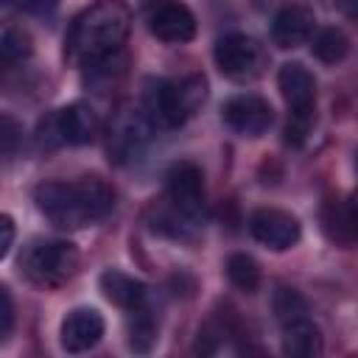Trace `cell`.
<instances>
[{"label": "cell", "instance_id": "6da1fadb", "mask_svg": "<svg viewBox=\"0 0 358 358\" xmlns=\"http://www.w3.org/2000/svg\"><path fill=\"white\" fill-rule=\"evenodd\" d=\"M131 31V11L120 0H98L84 8L64 39V59L76 67H95L120 50Z\"/></svg>", "mask_w": 358, "mask_h": 358}, {"label": "cell", "instance_id": "7a4b0ae2", "mask_svg": "<svg viewBox=\"0 0 358 358\" xmlns=\"http://www.w3.org/2000/svg\"><path fill=\"white\" fill-rule=\"evenodd\" d=\"M34 201L50 224L62 229H81L112 213L115 190L101 176H81L76 182H42L34 190Z\"/></svg>", "mask_w": 358, "mask_h": 358}, {"label": "cell", "instance_id": "3957f363", "mask_svg": "<svg viewBox=\"0 0 358 358\" xmlns=\"http://www.w3.org/2000/svg\"><path fill=\"white\" fill-rule=\"evenodd\" d=\"M207 101V78L201 73H187L176 81H148L145 87V109L151 117L162 120L165 126H182L196 109Z\"/></svg>", "mask_w": 358, "mask_h": 358}, {"label": "cell", "instance_id": "277c9868", "mask_svg": "<svg viewBox=\"0 0 358 358\" xmlns=\"http://www.w3.org/2000/svg\"><path fill=\"white\" fill-rule=\"evenodd\" d=\"M22 274L42 288L67 282L78 268V249L70 241H31L20 257Z\"/></svg>", "mask_w": 358, "mask_h": 358}, {"label": "cell", "instance_id": "5b68a950", "mask_svg": "<svg viewBox=\"0 0 358 358\" xmlns=\"http://www.w3.org/2000/svg\"><path fill=\"white\" fill-rule=\"evenodd\" d=\"M215 67L221 70L224 78L238 81V84H249L255 78L263 76L266 70V50L257 39L246 36V34H227L215 42L213 50Z\"/></svg>", "mask_w": 358, "mask_h": 358}, {"label": "cell", "instance_id": "8992f818", "mask_svg": "<svg viewBox=\"0 0 358 358\" xmlns=\"http://www.w3.org/2000/svg\"><path fill=\"white\" fill-rule=\"evenodd\" d=\"M154 134V117L145 106H120L109 123V154L115 159H129Z\"/></svg>", "mask_w": 358, "mask_h": 358}, {"label": "cell", "instance_id": "52a82bcc", "mask_svg": "<svg viewBox=\"0 0 358 358\" xmlns=\"http://www.w3.org/2000/svg\"><path fill=\"white\" fill-rule=\"evenodd\" d=\"M168 199L176 213L190 221L204 215V173L193 162H179L168 171Z\"/></svg>", "mask_w": 358, "mask_h": 358}, {"label": "cell", "instance_id": "ba28073f", "mask_svg": "<svg viewBox=\"0 0 358 358\" xmlns=\"http://www.w3.org/2000/svg\"><path fill=\"white\" fill-rule=\"evenodd\" d=\"M249 232L257 243L274 249V252H282V249H291L302 229H299V221L285 213V210H277V207H260L252 213L249 218Z\"/></svg>", "mask_w": 358, "mask_h": 358}, {"label": "cell", "instance_id": "9c48e42d", "mask_svg": "<svg viewBox=\"0 0 358 358\" xmlns=\"http://www.w3.org/2000/svg\"><path fill=\"white\" fill-rule=\"evenodd\" d=\"M224 120L241 137H260L271 126V106L260 95H235L224 103Z\"/></svg>", "mask_w": 358, "mask_h": 358}, {"label": "cell", "instance_id": "30bf717a", "mask_svg": "<svg viewBox=\"0 0 358 358\" xmlns=\"http://www.w3.org/2000/svg\"><path fill=\"white\" fill-rule=\"evenodd\" d=\"M103 327V316L95 308H76L62 322L59 344L64 352H87L101 341Z\"/></svg>", "mask_w": 358, "mask_h": 358}, {"label": "cell", "instance_id": "8fae6325", "mask_svg": "<svg viewBox=\"0 0 358 358\" xmlns=\"http://www.w3.org/2000/svg\"><path fill=\"white\" fill-rule=\"evenodd\" d=\"M277 87H280L291 112L316 109V78L305 64H299V62L282 64L277 73Z\"/></svg>", "mask_w": 358, "mask_h": 358}, {"label": "cell", "instance_id": "7c38bea8", "mask_svg": "<svg viewBox=\"0 0 358 358\" xmlns=\"http://www.w3.org/2000/svg\"><path fill=\"white\" fill-rule=\"evenodd\" d=\"M313 28H316V14L308 6L291 3L277 11L271 22V39L277 48H296L313 36Z\"/></svg>", "mask_w": 358, "mask_h": 358}, {"label": "cell", "instance_id": "4fadbf2b", "mask_svg": "<svg viewBox=\"0 0 358 358\" xmlns=\"http://www.w3.org/2000/svg\"><path fill=\"white\" fill-rule=\"evenodd\" d=\"M56 131H59V140L62 143H70V145H87L95 140L98 134V115L90 103L84 101H76V103H67L64 109L56 112Z\"/></svg>", "mask_w": 358, "mask_h": 358}, {"label": "cell", "instance_id": "5bb4252c", "mask_svg": "<svg viewBox=\"0 0 358 358\" xmlns=\"http://www.w3.org/2000/svg\"><path fill=\"white\" fill-rule=\"evenodd\" d=\"M148 28L162 42H190L196 36V17L182 3H165L151 14Z\"/></svg>", "mask_w": 358, "mask_h": 358}, {"label": "cell", "instance_id": "9a60e30c", "mask_svg": "<svg viewBox=\"0 0 358 358\" xmlns=\"http://www.w3.org/2000/svg\"><path fill=\"white\" fill-rule=\"evenodd\" d=\"M98 282H101L103 296H106L112 305L123 308V310H137V308H143L145 294H148L145 285H143L137 277L123 274V271H117V268H106Z\"/></svg>", "mask_w": 358, "mask_h": 358}, {"label": "cell", "instance_id": "2e32d148", "mask_svg": "<svg viewBox=\"0 0 358 358\" xmlns=\"http://www.w3.org/2000/svg\"><path fill=\"white\" fill-rule=\"evenodd\" d=\"M282 350L288 355H296V358H316L324 350L322 330L308 316L291 319L282 324Z\"/></svg>", "mask_w": 358, "mask_h": 358}, {"label": "cell", "instance_id": "e0dca14e", "mask_svg": "<svg viewBox=\"0 0 358 358\" xmlns=\"http://www.w3.org/2000/svg\"><path fill=\"white\" fill-rule=\"evenodd\" d=\"M322 229L324 235L338 243L350 246L355 238V207L350 199H327L322 204Z\"/></svg>", "mask_w": 358, "mask_h": 358}, {"label": "cell", "instance_id": "ac0fdd59", "mask_svg": "<svg viewBox=\"0 0 358 358\" xmlns=\"http://www.w3.org/2000/svg\"><path fill=\"white\" fill-rule=\"evenodd\" d=\"M31 50H34L31 34L8 20H0V67L25 62L31 56Z\"/></svg>", "mask_w": 358, "mask_h": 358}, {"label": "cell", "instance_id": "d6986e66", "mask_svg": "<svg viewBox=\"0 0 358 358\" xmlns=\"http://www.w3.org/2000/svg\"><path fill=\"white\" fill-rule=\"evenodd\" d=\"M310 50L324 64H338L350 53V39L341 28H322L310 36Z\"/></svg>", "mask_w": 358, "mask_h": 358}, {"label": "cell", "instance_id": "ffe728a7", "mask_svg": "<svg viewBox=\"0 0 358 358\" xmlns=\"http://www.w3.org/2000/svg\"><path fill=\"white\" fill-rule=\"evenodd\" d=\"M227 277H229V282H232L238 291L255 294L257 285H260V266H257V260H255L252 255L235 252V255L227 257Z\"/></svg>", "mask_w": 358, "mask_h": 358}, {"label": "cell", "instance_id": "44dd1931", "mask_svg": "<svg viewBox=\"0 0 358 358\" xmlns=\"http://www.w3.org/2000/svg\"><path fill=\"white\" fill-rule=\"evenodd\" d=\"M25 145V129L22 123L8 115V112H0V162H8L14 159Z\"/></svg>", "mask_w": 358, "mask_h": 358}, {"label": "cell", "instance_id": "7402d4cb", "mask_svg": "<svg viewBox=\"0 0 358 358\" xmlns=\"http://www.w3.org/2000/svg\"><path fill=\"white\" fill-rule=\"evenodd\" d=\"M305 310H308V305H305V299H302L294 288H280V291L274 294V313H277V319H280L282 324L291 322V319L305 316Z\"/></svg>", "mask_w": 358, "mask_h": 358}, {"label": "cell", "instance_id": "603a6c76", "mask_svg": "<svg viewBox=\"0 0 358 358\" xmlns=\"http://www.w3.org/2000/svg\"><path fill=\"white\" fill-rule=\"evenodd\" d=\"M131 313H137L134 316V322L129 324V347L131 350H137V352H145L151 344H154V338H157V324L137 308V310H131Z\"/></svg>", "mask_w": 358, "mask_h": 358}, {"label": "cell", "instance_id": "cb8c5ba5", "mask_svg": "<svg viewBox=\"0 0 358 358\" xmlns=\"http://www.w3.org/2000/svg\"><path fill=\"white\" fill-rule=\"evenodd\" d=\"M313 117H316V109L310 112H288V126H285V140L291 145H302L313 129Z\"/></svg>", "mask_w": 358, "mask_h": 358}, {"label": "cell", "instance_id": "d4e9b609", "mask_svg": "<svg viewBox=\"0 0 358 358\" xmlns=\"http://www.w3.org/2000/svg\"><path fill=\"white\" fill-rule=\"evenodd\" d=\"M14 324V302H11V294L6 285H0V338L11 330Z\"/></svg>", "mask_w": 358, "mask_h": 358}, {"label": "cell", "instance_id": "484cf974", "mask_svg": "<svg viewBox=\"0 0 358 358\" xmlns=\"http://www.w3.org/2000/svg\"><path fill=\"white\" fill-rule=\"evenodd\" d=\"M14 235H17V227H14V218L0 213V260L8 255L11 243H14Z\"/></svg>", "mask_w": 358, "mask_h": 358}, {"label": "cell", "instance_id": "4316f807", "mask_svg": "<svg viewBox=\"0 0 358 358\" xmlns=\"http://www.w3.org/2000/svg\"><path fill=\"white\" fill-rule=\"evenodd\" d=\"M3 3H11V0H0V6H3Z\"/></svg>", "mask_w": 358, "mask_h": 358}]
</instances>
